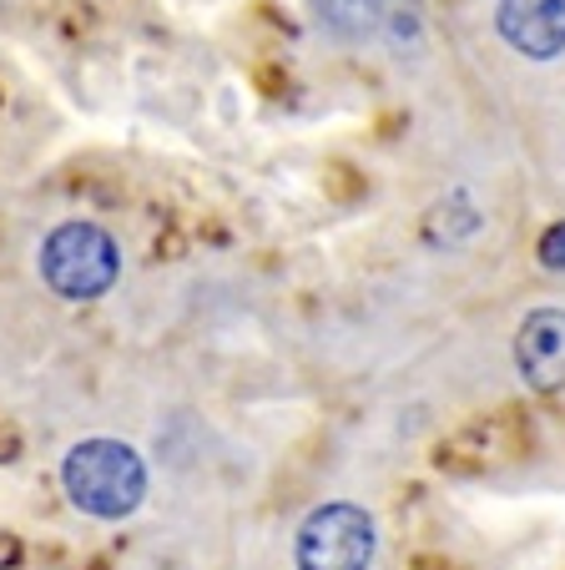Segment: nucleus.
<instances>
[{
	"label": "nucleus",
	"instance_id": "3",
	"mask_svg": "<svg viewBox=\"0 0 565 570\" xmlns=\"http://www.w3.org/2000/svg\"><path fill=\"white\" fill-rule=\"evenodd\" d=\"M373 550H379L373 515L363 505H349V500L319 505L299 525V540H293L299 570H369Z\"/></svg>",
	"mask_w": 565,
	"mask_h": 570
},
{
	"label": "nucleus",
	"instance_id": "1",
	"mask_svg": "<svg viewBox=\"0 0 565 570\" xmlns=\"http://www.w3.org/2000/svg\"><path fill=\"white\" fill-rule=\"evenodd\" d=\"M61 484L81 515L127 520L147 500V464L127 440H81L61 460Z\"/></svg>",
	"mask_w": 565,
	"mask_h": 570
},
{
	"label": "nucleus",
	"instance_id": "2",
	"mask_svg": "<svg viewBox=\"0 0 565 570\" xmlns=\"http://www.w3.org/2000/svg\"><path fill=\"white\" fill-rule=\"evenodd\" d=\"M121 273L117 237L97 223H61L41 243V278L56 298L91 303L101 293H111Z\"/></svg>",
	"mask_w": 565,
	"mask_h": 570
},
{
	"label": "nucleus",
	"instance_id": "6",
	"mask_svg": "<svg viewBox=\"0 0 565 570\" xmlns=\"http://www.w3.org/2000/svg\"><path fill=\"white\" fill-rule=\"evenodd\" d=\"M313 6H319V21L343 41H359L384 26V0H313Z\"/></svg>",
	"mask_w": 565,
	"mask_h": 570
},
{
	"label": "nucleus",
	"instance_id": "4",
	"mask_svg": "<svg viewBox=\"0 0 565 570\" xmlns=\"http://www.w3.org/2000/svg\"><path fill=\"white\" fill-rule=\"evenodd\" d=\"M515 368L530 389H565V308H535L515 334Z\"/></svg>",
	"mask_w": 565,
	"mask_h": 570
},
{
	"label": "nucleus",
	"instance_id": "5",
	"mask_svg": "<svg viewBox=\"0 0 565 570\" xmlns=\"http://www.w3.org/2000/svg\"><path fill=\"white\" fill-rule=\"evenodd\" d=\"M495 31L530 61H551L565 51V0H500Z\"/></svg>",
	"mask_w": 565,
	"mask_h": 570
},
{
	"label": "nucleus",
	"instance_id": "7",
	"mask_svg": "<svg viewBox=\"0 0 565 570\" xmlns=\"http://www.w3.org/2000/svg\"><path fill=\"white\" fill-rule=\"evenodd\" d=\"M540 263L545 268H555V273L565 268V223H555L551 233L540 237Z\"/></svg>",
	"mask_w": 565,
	"mask_h": 570
}]
</instances>
